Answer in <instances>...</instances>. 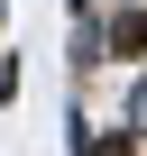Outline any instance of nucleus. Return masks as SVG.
<instances>
[{"label":"nucleus","mask_w":147,"mask_h":156,"mask_svg":"<svg viewBox=\"0 0 147 156\" xmlns=\"http://www.w3.org/2000/svg\"><path fill=\"white\" fill-rule=\"evenodd\" d=\"M110 55H147V9H120L110 19Z\"/></svg>","instance_id":"f257e3e1"},{"label":"nucleus","mask_w":147,"mask_h":156,"mask_svg":"<svg viewBox=\"0 0 147 156\" xmlns=\"http://www.w3.org/2000/svg\"><path fill=\"white\" fill-rule=\"evenodd\" d=\"M83 156H129V138H92V147H83Z\"/></svg>","instance_id":"f03ea898"}]
</instances>
